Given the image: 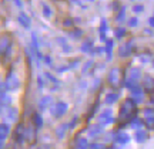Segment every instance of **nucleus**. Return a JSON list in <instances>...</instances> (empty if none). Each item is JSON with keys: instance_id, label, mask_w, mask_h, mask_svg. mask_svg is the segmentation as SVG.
I'll use <instances>...</instances> for the list:
<instances>
[{"instance_id": "7ed1b4c3", "label": "nucleus", "mask_w": 154, "mask_h": 149, "mask_svg": "<svg viewBox=\"0 0 154 149\" xmlns=\"http://www.w3.org/2000/svg\"><path fill=\"white\" fill-rule=\"evenodd\" d=\"M146 114H147V118H149V122H150V124H153V125H154V111H150V110H147V111H146Z\"/></svg>"}, {"instance_id": "0eeeda50", "label": "nucleus", "mask_w": 154, "mask_h": 149, "mask_svg": "<svg viewBox=\"0 0 154 149\" xmlns=\"http://www.w3.org/2000/svg\"><path fill=\"white\" fill-rule=\"evenodd\" d=\"M114 99H117V95H109L107 97V102H113Z\"/></svg>"}, {"instance_id": "423d86ee", "label": "nucleus", "mask_w": 154, "mask_h": 149, "mask_svg": "<svg viewBox=\"0 0 154 149\" xmlns=\"http://www.w3.org/2000/svg\"><path fill=\"white\" fill-rule=\"evenodd\" d=\"M146 136H147V135H146V132H138L137 133V139H138V141H144V139H146Z\"/></svg>"}, {"instance_id": "f257e3e1", "label": "nucleus", "mask_w": 154, "mask_h": 149, "mask_svg": "<svg viewBox=\"0 0 154 149\" xmlns=\"http://www.w3.org/2000/svg\"><path fill=\"white\" fill-rule=\"evenodd\" d=\"M146 88L149 89V91L154 88V80L151 77H146Z\"/></svg>"}, {"instance_id": "6e6552de", "label": "nucleus", "mask_w": 154, "mask_h": 149, "mask_svg": "<svg viewBox=\"0 0 154 149\" xmlns=\"http://www.w3.org/2000/svg\"><path fill=\"white\" fill-rule=\"evenodd\" d=\"M93 149H104V146H101V145H93Z\"/></svg>"}, {"instance_id": "39448f33", "label": "nucleus", "mask_w": 154, "mask_h": 149, "mask_svg": "<svg viewBox=\"0 0 154 149\" xmlns=\"http://www.w3.org/2000/svg\"><path fill=\"white\" fill-rule=\"evenodd\" d=\"M140 77V71H138L137 68H134L131 71V78H138Z\"/></svg>"}, {"instance_id": "1a4fd4ad", "label": "nucleus", "mask_w": 154, "mask_h": 149, "mask_svg": "<svg viewBox=\"0 0 154 149\" xmlns=\"http://www.w3.org/2000/svg\"><path fill=\"white\" fill-rule=\"evenodd\" d=\"M130 23H131V26H136V19H133Z\"/></svg>"}, {"instance_id": "20e7f679", "label": "nucleus", "mask_w": 154, "mask_h": 149, "mask_svg": "<svg viewBox=\"0 0 154 149\" xmlns=\"http://www.w3.org/2000/svg\"><path fill=\"white\" fill-rule=\"evenodd\" d=\"M119 141H120V142H127V141H128V136H127L126 133H120V135H119Z\"/></svg>"}, {"instance_id": "f03ea898", "label": "nucleus", "mask_w": 154, "mask_h": 149, "mask_svg": "<svg viewBox=\"0 0 154 149\" xmlns=\"http://www.w3.org/2000/svg\"><path fill=\"white\" fill-rule=\"evenodd\" d=\"M117 78H119V74H117V70H113L110 74V81L113 85H116V83H117Z\"/></svg>"}]
</instances>
